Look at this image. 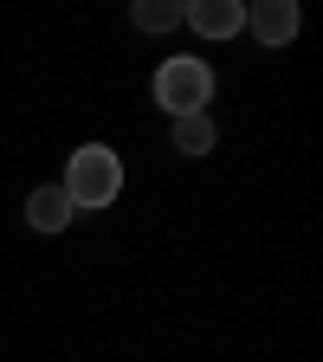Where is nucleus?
<instances>
[{"label": "nucleus", "mask_w": 323, "mask_h": 362, "mask_svg": "<svg viewBox=\"0 0 323 362\" xmlns=\"http://www.w3.org/2000/svg\"><path fill=\"white\" fill-rule=\"evenodd\" d=\"M129 20L143 26V33H168V26H181V0H143Z\"/></svg>", "instance_id": "obj_7"}, {"label": "nucleus", "mask_w": 323, "mask_h": 362, "mask_svg": "<svg viewBox=\"0 0 323 362\" xmlns=\"http://www.w3.org/2000/svg\"><path fill=\"white\" fill-rule=\"evenodd\" d=\"M213 149V117L194 110V117H175V156H207Z\"/></svg>", "instance_id": "obj_6"}, {"label": "nucleus", "mask_w": 323, "mask_h": 362, "mask_svg": "<svg viewBox=\"0 0 323 362\" xmlns=\"http://www.w3.org/2000/svg\"><path fill=\"white\" fill-rule=\"evenodd\" d=\"M207 98H213L207 59H168V65L155 71V104H162L168 117H194V110H207Z\"/></svg>", "instance_id": "obj_2"}, {"label": "nucleus", "mask_w": 323, "mask_h": 362, "mask_svg": "<svg viewBox=\"0 0 323 362\" xmlns=\"http://www.w3.org/2000/svg\"><path fill=\"white\" fill-rule=\"evenodd\" d=\"M181 20H188L201 39H233V33L246 26V7H240V0H188Z\"/></svg>", "instance_id": "obj_3"}, {"label": "nucleus", "mask_w": 323, "mask_h": 362, "mask_svg": "<svg viewBox=\"0 0 323 362\" xmlns=\"http://www.w3.org/2000/svg\"><path fill=\"white\" fill-rule=\"evenodd\" d=\"M246 26L265 45H291L298 39V7H291V0H259V7H246Z\"/></svg>", "instance_id": "obj_4"}, {"label": "nucleus", "mask_w": 323, "mask_h": 362, "mask_svg": "<svg viewBox=\"0 0 323 362\" xmlns=\"http://www.w3.org/2000/svg\"><path fill=\"white\" fill-rule=\"evenodd\" d=\"M26 226H33V233H65V226H71V201H65L59 181L26 194Z\"/></svg>", "instance_id": "obj_5"}, {"label": "nucleus", "mask_w": 323, "mask_h": 362, "mask_svg": "<svg viewBox=\"0 0 323 362\" xmlns=\"http://www.w3.org/2000/svg\"><path fill=\"white\" fill-rule=\"evenodd\" d=\"M65 201H71V214H98V207H110L117 194H123V162H117V149H104V143H84L71 162H65Z\"/></svg>", "instance_id": "obj_1"}]
</instances>
